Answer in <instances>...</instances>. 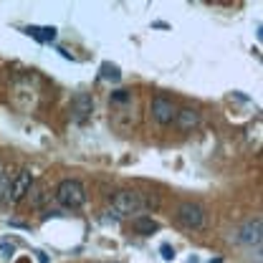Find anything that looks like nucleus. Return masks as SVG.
<instances>
[{
  "label": "nucleus",
  "instance_id": "obj_12",
  "mask_svg": "<svg viewBox=\"0 0 263 263\" xmlns=\"http://www.w3.org/2000/svg\"><path fill=\"white\" fill-rule=\"evenodd\" d=\"M99 76H101V79H106V81H114V84H117V81L122 79V71H119V66H117V64L104 61V64H101V73H99Z\"/></svg>",
  "mask_w": 263,
  "mask_h": 263
},
{
  "label": "nucleus",
  "instance_id": "obj_18",
  "mask_svg": "<svg viewBox=\"0 0 263 263\" xmlns=\"http://www.w3.org/2000/svg\"><path fill=\"white\" fill-rule=\"evenodd\" d=\"M35 253H38V261H41V263H48V258H46V253H41V251H35Z\"/></svg>",
  "mask_w": 263,
  "mask_h": 263
},
{
  "label": "nucleus",
  "instance_id": "obj_17",
  "mask_svg": "<svg viewBox=\"0 0 263 263\" xmlns=\"http://www.w3.org/2000/svg\"><path fill=\"white\" fill-rule=\"evenodd\" d=\"M13 251H15L13 246L3 243V246H0V258H5V261H8V258H13Z\"/></svg>",
  "mask_w": 263,
  "mask_h": 263
},
{
  "label": "nucleus",
  "instance_id": "obj_5",
  "mask_svg": "<svg viewBox=\"0 0 263 263\" xmlns=\"http://www.w3.org/2000/svg\"><path fill=\"white\" fill-rule=\"evenodd\" d=\"M91 111H94V97H91L89 91H79V94H73V99H71V106H68L71 122L84 124V122L91 117Z\"/></svg>",
  "mask_w": 263,
  "mask_h": 263
},
{
  "label": "nucleus",
  "instance_id": "obj_16",
  "mask_svg": "<svg viewBox=\"0 0 263 263\" xmlns=\"http://www.w3.org/2000/svg\"><path fill=\"white\" fill-rule=\"evenodd\" d=\"M160 253H162L164 261H175V248H172L170 243H162V246H160Z\"/></svg>",
  "mask_w": 263,
  "mask_h": 263
},
{
  "label": "nucleus",
  "instance_id": "obj_20",
  "mask_svg": "<svg viewBox=\"0 0 263 263\" xmlns=\"http://www.w3.org/2000/svg\"><path fill=\"white\" fill-rule=\"evenodd\" d=\"M0 172H3V167H0Z\"/></svg>",
  "mask_w": 263,
  "mask_h": 263
},
{
  "label": "nucleus",
  "instance_id": "obj_10",
  "mask_svg": "<svg viewBox=\"0 0 263 263\" xmlns=\"http://www.w3.org/2000/svg\"><path fill=\"white\" fill-rule=\"evenodd\" d=\"M132 228L137 230L139 235H152V233L160 230V223L152 220L149 215H137V218H132Z\"/></svg>",
  "mask_w": 263,
  "mask_h": 263
},
{
  "label": "nucleus",
  "instance_id": "obj_15",
  "mask_svg": "<svg viewBox=\"0 0 263 263\" xmlns=\"http://www.w3.org/2000/svg\"><path fill=\"white\" fill-rule=\"evenodd\" d=\"M129 101H132V94L124 91V89H117V91L111 94V104H129Z\"/></svg>",
  "mask_w": 263,
  "mask_h": 263
},
{
  "label": "nucleus",
  "instance_id": "obj_2",
  "mask_svg": "<svg viewBox=\"0 0 263 263\" xmlns=\"http://www.w3.org/2000/svg\"><path fill=\"white\" fill-rule=\"evenodd\" d=\"M38 86H41V79L35 73H15L13 76V84H10V91H13V104H18L21 97H26V111H31L35 106V99H38Z\"/></svg>",
  "mask_w": 263,
  "mask_h": 263
},
{
  "label": "nucleus",
  "instance_id": "obj_9",
  "mask_svg": "<svg viewBox=\"0 0 263 263\" xmlns=\"http://www.w3.org/2000/svg\"><path fill=\"white\" fill-rule=\"evenodd\" d=\"M175 124L180 132H193L200 124V111L195 106H182L177 109V117H175Z\"/></svg>",
  "mask_w": 263,
  "mask_h": 263
},
{
  "label": "nucleus",
  "instance_id": "obj_7",
  "mask_svg": "<svg viewBox=\"0 0 263 263\" xmlns=\"http://www.w3.org/2000/svg\"><path fill=\"white\" fill-rule=\"evenodd\" d=\"M238 243H243V246H248V248H258L261 246V240H263V223H261V218H253V220H248L243 228L238 230Z\"/></svg>",
  "mask_w": 263,
  "mask_h": 263
},
{
  "label": "nucleus",
  "instance_id": "obj_8",
  "mask_svg": "<svg viewBox=\"0 0 263 263\" xmlns=\"http://www.w3.org/2000/svg\"><path fill=\"white\" fill-rule=\"evenodd\" d=\"M33 187V175L28 170H23V172H18L15 177H13V185H10V202L15 205V202H21L23 197L31 193Z\"/></svg>",
  "mask_w": 263,
  "mask_h": 263
},
{
  "label": "nucleus",
  "instance_id": "obj_1",
  "mask_svg": "<svg viewBox=\"0 0 263 263\" xmlns=\"http://www.w3.org/2000/svg\"><path fill=\"white\" fill-rule=\"evenodd\" d=\"M149 208H160L157 195H144L139 190H119L111 197V210L117 213V218H137Z\"/></svg>",
  "mask_w": 263,
  "mask_h": 263
},
{
  "label": "nucleus",
  "instance_id": "obj_6",
  "mask_svg": "<svg viewBox=\"0 0 263 263\" xmlns=\"http://www.w3.org/2000/svg\"><path fill=\"white\" fill-rule=\"evenodd\" d=\"M149 114H152V119L157 122V124H172L175 122V117H177V106H175V101L167 97H155L152 99V104H149Z\"/></svg>",
  "mask_w": 263,
  "mask_h": 263
},
{
  "label": "nucleus",
  "instance_id": "obj_13",
  "mask_svg": "<svg viewBox=\"0 0 263 263\" xmlns=\"http://www.w3.org/2000/svg\"><path fill=\"white\" fill-rule=\"evenodd\" d=\"M10 185H13V177L0 172V202H10Z\"/></svg>",
  "mask_w": 263,
  "mask_h": 263
},
{
  "label": "nucleus",
  "instance_id": "obj_19",
  "mask_svg": "<svg viewBox=\"0 0 263 263\" xmlns=\"http://www.w3.org/2000/svg\"><path fill=\"white\" fill-rule=\"evenodd\" d=\"M210 263H223V261H220V258H215V261H210Z\"/></svg>",
  "mask_w": 263,
  "mask_h": 263
},
{
  "label": "nucleus",
  "instance_id": "obj_3",
  "mask_svg": "<svg viewBox=\"0 0 263 263\" xmlns=\"http://www.w3.org/2000/svg\"><path fill=\"white\" fill-rule=\"evenodd\" d=\"M56 200L59 205H64L66 210H79L86 202V187L79 180H61L56 187Z\"/></svg>",
  "mask_w": 263,
  "mask_h": 263
},
{
  "label": "nucleus",
  "instance_id": "obj_4",
  "mask_svg": "<svg viewBox=\"0 0 263 263\" xmlns=\"http://www.w3.org/2000/svg\"><path fill=\"white\" fill-rule=\"evenodd\" d=\"M175 218H177V223H180L182 228H187V230H200L205 226V210H202V205H197V202H182V205L177 208Z\"/></svg>",
  "mask_w": 263,
  "mask_h": 263
},
{
  "label": "nucleus",
  "instance_id": "obj_11",
  "mask_svg": "<svg viewBox=\"0 0 263 263\" xmlns=\"http://www.w3.org/2000/svg\"><path fill=\"white\" fill-rule=\"evenodd\" d=\"M23 31L28 33L31 38H35L38 43H53V41H56V28H53V26H43V28L28 26V28H23Z\"/></svg>",
  "mask_w": 263,
  "mask_h": 263
},
{
  "label": "nucleus",
  "instance_id": "obj_14",
  "mask_svg": "<svg viewBox=\"0 0 263 263\" xmlns=\"http://www.w3.org/2000/svg\"><path fill=\"white\" fill-rule=\"evenodd\" d=\"M28 195H31L33 205H41V202L46 200V193H43V187H41V185H35V182H33V187H31V193H28Z\"/></svg>",
  "mask_w": 263,
  "mask_h": 263
}]
</instances>
